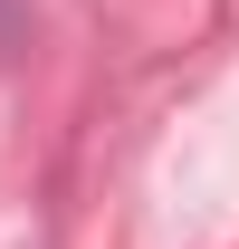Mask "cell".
Here are the masks:
<instances>
[{
	"label": "cell",
	"mask_w": 239,
	"mask_h": 249,
	"mask_svg": "<svg viewBox=\"0 0 239 249\" xmlns=\"http://www.w3.org/2000/svg\"><path fill=\"white\" fill-rule=\"evenodd\" d=\"M0 38H10V0H0Z\"/></svg>",
	"instance_id": "1"
}]
</instances>
